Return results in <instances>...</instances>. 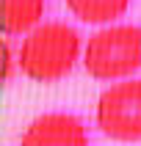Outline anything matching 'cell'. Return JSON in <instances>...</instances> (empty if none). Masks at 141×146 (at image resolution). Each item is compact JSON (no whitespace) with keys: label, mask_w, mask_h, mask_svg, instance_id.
I'll list each match as a JSON object with an SVG mask.
<instances>
[{"label":"cell","mask_w":141,"mask_h":146,"mask_svg":"<svg viewBox=\"0 0 141 146\" xmlns=\"http://www.w3.org/2000/svg\"><path fill=\"white\" fill-rule=\"evenodd\" d=\"M83 58L80 33L66 22H41L19 44L17 64L33 83H58L69 77Z\"/></svg>","instance_id":"6da1fadb"},{"label":"cell","mask_w":141,"mask_h":146,"mask_svg":"<svg viewBox=\"0 0 141 146\" xmlns=\"http://www.w3.org/2000/svg\"><path fill=\"white\" fill-rule=\"evenodd\" d=\"M83 69L100 83L130 80L141 69V25H105L83 47Z\"/></svg>","instance_id":"7a4b0ae2"},{"label":"cell","mask_w":141,"mask_h":146,"mask_svg":"<svg viewBox=\"0 0 141 146\" xmlns=\"http://www.w3.org/2000/svg\"><path fill=\"white\" fill-rule=\"evenodd\" d=\"M94 119L100 132L111 141L122 143L141 141V77L108 86L97 99Z\"/></svg>","instance_id":"3957f363"},{"label":"cell","mask_w":141,"mask_h":146,"mask_svg":"<svg viewBox=\"0 0 141 146\" xmlns=\"http://www.w3.org/2000/svg\"><path fill=\"white\" fill-rule=\"evenodd\" d=\"M19 146H89V130L75 113H41L25 127Z\"/></svg>","instance_id":"277c9868"},{"label":"cell","mask_w":141,"mask_h":146,"mask_svg":"<svg viewBox=\"0 0 141 146\" xmlns=\"http://www.w3.org/2000/svg\"><path fill=\"white\" fill-rule=\"evenodd\" d=\"M47 0H3V33L28 36L44 19Z\"/></svg>","instance_id":"5b68a950"},{"label":"cell","mask_w":141,"mask_h":146,"mask_svg":"<svg viewBox=\"0 0 141 146\" xmlns=\"http://www.w3.org/2000/svg\"><path fill=\"white\" fill-rule=\"evenodd\" d=\"M69 14L86 25H114L127 14L133 0H64Z\"/></svg>","instance_id":"8992f818"},{"label":"cell","mask_w":141,"mask_h":146,"mask_svg":"<svg viewBox=\"0 0 141 146\" xmlns=\"http://www.w3.org/2000/svg\"><path fill=\"white\" fill-rule=\"evenodd\" d=\"M3 58H6V83H8L11 74H14V55H11V44H8V39H3Z\"/></svg>","instance_id":"52a82bcc"}]
</instances>
